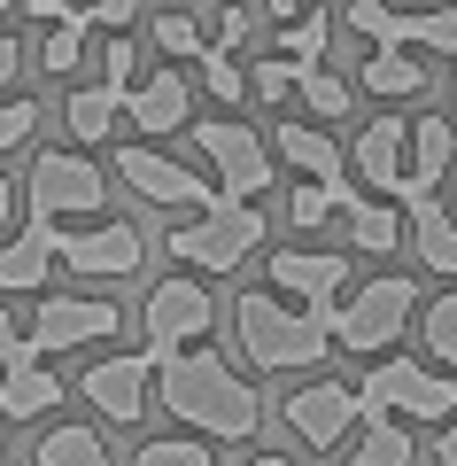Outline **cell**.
<instances>
[{
	"mask_svg": "<svg viewBox=\"0 0 457 466\" xmlns=\"http://www.w3.org/2000/svg\"><path fill=\"white\" fill-rule=\"evenodd\" d=\"M364 412H403V420H457V381L419 358H380L357 389Z\"/></svg>",
	"mask_w": 457,
	"mask_h": 466,
	"instance_id": "cell-5",
	"label": "cell"
},
{
	"mask_svg": "<svg viewBox=\"0 0 457 466\" xmlns=\"http://www.w3.org/2000/svg\"><path fill=\"white\" fill-rule=\"evenodd\" d=\"M349 32H364L373 47H411L419 16H411V8H395V0H349Z\"/></svg>",
	"mask_w": 457,
	"mask_h": 466,
	"instance_id": "cell-24",
	"label": "cell"
},
{
	"mask_svg": "<svg viewBox=\"0 0 457 466\" xmlns=\"http://www.w3.org/2000/svg\"><path fill=\"white\" fill-rule=\"evenodd\" d=\"M272 288L294 303H311V311H333V296L349 288V257L333 249H279L272 257Z\"/></svg>",
	"mask_w": 457,
	"mask_h": 466,
	"instance_id": "cell-13",
	"label": "cell"
},
{
	"mask_svg": "<svg viewBox=\"0 0 457 466\" xmlns=\"http://www.w3.org/2000/svg\"><path fill=\"white\" fill-rule=\"evenodd\" d=\"M450 101H457V78H450Z\"/></svg>",
	"mask_w": 457,
	"mask_h": 466,
	"instance_id": "cell-48",
	"label": "cell"
},
{
	"mask_svg": "<svg viewBox=\"0 0 457 466\" xmlns=\"http://www.w3.org/2000/svg\"><path fill=\"white\" fill-rule=\"evenodd\" d=\"M116 171H124L132 195L164 202V210H217V202H225L210 179H194V171H186L179 156H164V148H124V156H116Z\"/></svg>",
	"mask_w": 457,
	"mask_h": 466,
	"instance_id": "cell-10",
	"label": "cell"
},
{
	"mask_svg": "<svg viewBox=\"0 0 457 466\" xmlns=\"http://www.w3.org/2000/svg\"><path fill=\"white\" fill-rule=\"evenodd\" d=\"M411 303H419V288H411V280H395V272L364 280L357 296H342V303L326 311V334H333V350H357V358L388 350L395 334L411 327Z\"/></svg>",
	"mask_w": 457,
	"mask_h": 466,
	"instance_id": "cell-4",
	"label": "cell"
},
{
	"mask_svg": "<svg viewBox=\"0 0 457 466\" xmlns=\"http://www.w3.org/2000/svg\"><path fill=\"white\" fill-rule=\"evenodd\" d=\"M349 164H357L380 195H403L411 187V125L403 116H373L357 133V148H349Z\"/></svg>",
	"mask_w": 457,
	"mask_h": 466,
	"instance_id": "cell-16",
	"label": "cell"
},
{
	"mask_svg": "<svg viewBox=\"0 0 457 466\" xmlns=\"http://www.w3.org/2000/svg\"><path fill=\"white\" fill-rule=\"evenodd\" d=\"M55 257H63V226L47 210H32L16 241H0V288H39Z\"/></svg>",
	"mask_w": 457,
	"mask_h": 466,
	"instance_id": "cell-18",
	"label": "cell"
},
{
	"mask_svg": "<svg viewBox=\"0 0 457 466\" xmlns=\"http://www.w3.org/2000/svg\"><path fill=\"white\" fill-rule=\"evenodd\" d=\"M32 133H39V101L8 94V101H0V148H24Z\"/></svg>",
	"mask_w": 457,
	"mask_h": 466,
	"instance_id": "cell-36",
	"label": "cell"
},
{
	"mask_svg": "<svg viewBox=\"0 0 457 466\" xmlns=\"http://www.w3.org/2000/svg\"><path fill=\"white\" fill-rule=\"evenodd\" d=\"M326 39H333V24L318 16V8H311V16H287V24H279V55H287V63H303V70L326 63Z\"/></svg>",
	"mask_w": 457,
	"mask_h": 466,
	"instance_id": "cell-29",
	"label": "cell"
},
{
	"mask_svg": "<svg viewBox=\"0 0 457 466\" xmlns=\"http://www.w3.org/2000/svg\"><path fill=\"white\" fill-rule=\"evenodd\" d=\"M0 16H8V0H0Z\"/></svg>",
	"mask_w": 457,
	"mask_h": 466,
	"instance_id": "cell-49",
	"label": "cell"
},
{
	"mask_svg": "<svg viewBox=\"0 0 457 466\" xmlns=\"http://www.w3.org/2000/svg\"><path fill=\"white\" fill-rule=\"evenodd\" d=\"M39 466H116V459H109V443L94 428H70L63 420V428L39 435Z\"/></svg>",
	"mask_w": 457,
	"mask_h": 466,
	"instance_id": "cell-26",
	"label": "cell"
},
{
	"mask_svg": "<svg viewBox=\"0 0 457 466\" xmlns=\"http://www.w3.org/2000/svg\"><path fill=\"white\" fill-rule=\"evenodd\" d=\"M155 47H164V55H186V63H202V55H210V39H202V24L186 16V8H164V16H155Z\"/></svg>",
	"mask_w": 457,
	"mask_h": 466,
	"instance_id": "cell-31",
	"label": "cell"
},
{
	"mask_svg": "<svg viewBox=\"0 0 457 466\" xmlns=\"http://www.w3.org/2000/svg\"><path fill=\"white\" fill-rule=\"evenodd\" d=\"M233 334H241L248 366H263V373H303V366H318V358L333 350L326 311L279 303V296H241L233 303Z\"/></svg>",
	"mask_w": 457,
	"mask_h": 466,
	"instance_id": "cell-2",
	"label": "cell"
},
{
	"mask_svg": "<svg viewBox=\"0 0 457 466\" xmlns=\"http://www.w3.org/2000/svg\"><path fill=\"white\" fill-rule=\"evenodd\" d=\"M364 94H380V101L426 94V63H419V55H403V47H373V55H364Z\"/></svg>",
	"mask_w": 457,
	"mask_h": 466,
	"instance_id": "cell-23",
	"label": "cell"
},
{
	"mask_svg": "<svg viewBox=\"0 0 457 466\" xmlns=\"http://www.w3.org/2000/svg\"><path fill=\"white\" fill-rule=\"evenodd\" d=\"M373 428L357 435L349 466H411V428H395V412H364Z\"/></svg>",
	"mask_w": 457,
	"mask_h": 466,
	"instance_id": "cell-28",
	"label": "cell"
},
{
	"mask_svg": "<svg viewBox=\"0 0 457 466\" xmlns=\"http://www.w3.org/2000/svg\"><path fill=\"white\" fill-rule=\"evenodd\" d=\"M272 148L287 156V164L303 171V179H349V156L333 148V140L318 133V125H303V116H287V125H279V133H272Z\"/></svg>",
	"mask_w": 457,
	"mask_h": 466,
	"instance_id": "cell-20",
	"label": "cell"
},
{
	"mask_svg": "<svg viewBox=\"0 0 457 466\" xmlns=\"http://www.w3.org/2000/svg\"><path fill=\"white\" fill-rule=\"evenodd\" d=\"M194 148L217 164V195L225 202H256L263 187H272V148H263L248 125H233V116H202Z\"/></svg>",
	"mask_w": 457,
	"mask_h": 466,
	"instance_id": "cell-6",
	"label": "cell"
},
{
	"mask_svg": "<svg viewBox=\"0 0 457 466\" xmlns=\"http://www.w3.org/2000/svg\"><path fill=\"white\" fill-rule=\"evenodd\" d=\"M248 466H294V459H248Z\"/></svg>",
	"mask_w": 457,
	"mask_h": 466,
	"instance_id": "cell-47",
	"label": "cell"
},
{
	"mask_svg": "<svg viewBox=\"0 0 457 466\" xmlns=\"http://www.w3.org/2000/svg\"><path fill=\"white\" fill-rule=\"evenodd\" d=\"M210 47H248V8H241V0H233V8H225V16H217V39H210Z\"/></svg>",
	"mask_w": 457,
	"mask_h": 466,
	"instance_id": "cell-39",
	"label": "cell"
},
{
	"mask_svg": "<svg viewBox=\"0 0 457 466\" xmlns=\"http://www.w3.org/2000/svg\"><path fill=\"white\" fill-rule=\"evenodd\" d=\"M16 70H24V47L8 32H0V94H8V86H16Z\"/></svg>",
	"mask_w": 457,
	"mask_h": 466,
	"instance_id": "cell-41",
	"label": "cell"
},
{
	"mask_svg": "<svg viewBox=\"0 0 457 466\" xmlns=\"http://www.w3.org/2000/svg\"><path fill=\"white\" fill-rule=\"evenodd\" d=\"M442 171H457V133H450V116H419V125H411V187H403V202L434 195Z\"/></svg>",
	"mask_w": 457,
	"mask_h": 466,
	"instance_id": "cell-21",
	"label": "cell"
},
{
	"mask_svg": "<svg viewBox=\"0 0 457 466\" xmlns=\"http://www.w3.org/2000/svg\"><path fill=\"white\" fill-rule=\"evenodd\" d=\"M411 249L426 272L457 280V210H442L434 195H411Z\"/></svg>",
	"mask_w": 457,
	"mask_h": 466,
	"instance_id": "cell-19",
	"label": "cell"
},
{
	"mask_svg": "<svg viewBox=\"0 0 457 466\" xmlns=\"http://www.w3.org/2000/svg\"><path fill=\"white\" fill-rule=\"evenodd\" d=\"M202 94H217V101H241V94H248V70L233 63L225 47H210V55H202Z\"/></svg>",
	"mask_w": 457,
	"mask_h": 466,
	"instance_id": "cell-34",
	"label": "cell"
},
{
	"mask_svg": "<svg viewBox=\"0 0 457 466\" xmlns=\"http://www.w3.org/2000/svg\"><path fill=\"white\" fill-rule=\"evenodd\" d=\"M256 241H263L256 202H217V210H194L186 226H171L164 249L179 257L186 272H233V265H248V257H256Z\"/></svg>",
	"mask_w": 457,
	"mask_h": 466,
	"instance_id": "cell-3",
	"label": "cell"
},
{
	"mask_svg": "<svg viewBox=\"0 0 457 466\" xmlns=\"http://www.w3.org/2000/svg\"><path fill=\"white\" fill-rule=\"evenodd\" d=\"M63 265L85 272V280H124V272H140V233H132L124 218L85 226V233H63Z\"/></svg>",
	"mask_w": 457,
	"mask_h": 466,
	"instance_id": "cell-14",
	"label": "cell"
},
{
	"mask_svg": "<svg viewBox=\"0 0 457 466\" xmlns=\"http://www.w3.org/2000/svg\"><path fill=\"white\" fill-rule=\"evenodd\" d=\"M357 420H364V404L349 381H311V389L287 397V428H294V443H311V451H333Z\"/></svg>",
	"mask_w": 457,
	"mask_h": 466,
	"instance_id": "cell-12",
	"label": "cell"
},
{
	"mask_svg": "<svg viewBox=\"0 0 457 466\" xmlns=\"http://www.w3.org/2000/svg\"><path fill=\"white\" fill-rule=\"evenodd\" d=\"M147 389H155V358H147V350H116V358L85 366V404H94L109 428H140Z\"/></svg>",
	"mask_w": 457,
	"mask_h": 466,
	"instance_id": "cell-9",
	"label": "cell"
},
{
	"mask_svg": "<svg viewBox=\"0 0 457 466\" xmlns=\"http://www.w3.org/2000/svg\"><path fill=\"white\" fill-rule=\"evenodd\" d=\"M8 210H16V187H8V179H0V218H8Z\"/></svg>",
	"mask_w": 457,
	"mask_h": 466,
	"instance_id": "cell-46",
	"label": "cell"
},
{
	"mask_svg": "<svg viewBox=\"0 0 457 466\" xmlns=\"http://www.w3.org/2000/svg\"><path fill=\"white\" fill-rule=\"evenodd\" d=\"M155 389H164V404H171L179 428H202V435H217V443H248V435H256V389L202 342L171 350L164 366H155Z\"/></svg>",
	"mask_w": 457,
	"mask_h": 466,
	"instance_id": "cell-1",
	"label": "cell"
},
{
	"mask_svg": "<svg viewBox=\"0 0 457 466\" xmlns=\"http://www.w3.org/2000/svg\"><path fill=\"white\" fill-rule=\"evenodd\" d=\"M55 404H63V373H47V358L32 342H16L0 366V420H39Z\"/></svg>",
	"mask_w": 457,
	"mask_h": 466,
	"instance_id": "cell-15",
	"label": "cell"
},
{
	"mask_svg": "<svg viewBox=\"0 0 457 466\" xmlns=\"http://www.w3.org/2000/svg\"><path fill=\"white\" fill-rule=\"evenodd\" d=\"M116 327H124V311L101 303V296H47L24 342H32L39 358H55V350H78V342H109Z\"/></svg>",
	"mask_w": 457,
	"mask_h": 466,
	"instance_id": "cell-11",
	"label": "cell"
},
{
	"mask_svg": "<svg viewBox=\"0 0 457 466\" xmlns=\"http://www.w3.org/2000/svg\"><path fill=\"white\" fill-rule=\"evenodd\" d=\"M101 202H109V179H101V164L94 156H39L32 164V210H47V218H94Z\"/></svg>",
	"mask_w": 457,
	"mask_h": 466,
	"instance_id": "cell-8",
	"label": "cell"
},
{
	"mask_svg": "<svg viewBox=\"0 0 457 466\" xmlns=\"http://www.w3.org/2000/svg\"><path fill=\"white\" fill-rule=\"evenodd\" d=\"M411 47L457 55V0H450V8H426V16H419V32H411Z\"/></svg>",
	"mask_w": 457,
	"mask_h": 466,
	"instance_id": "cell-35",
	"label": "cell"
},
{
	"mask_svg": "<svg viewBox=\"0 0 457 466\" xmlns=\"http://www.w3.org/2000/svg\"><path fill=\"white\" fill-rule=\"evenodd\" d=\"M294 94L311 101V116H349V101H357V94H349V78H333L326 63L303 70V78H294Z\"/></svg>",
	"mask_w": 457,
	"mask_h": 466,
	"instance_id": "cell-30",
	"label": "cell"
},
{
	"mask_svg": "<svg viewBox=\"0 0 457 466\" xmlns=\"http://www.w3.org/2000/svg\"><path fill=\"white\" fill-rule=\"evenodd\" d=\"M85 32H94V16H85V8H63V16L47 24V39H39V63H47L55 78H70V70L85 63Z\"/></svg>",
	"mask_w": 457,
	"mask_h": 466,
	"instance_id": "cell-25",
	"label": "cell"
},
{
	"mask_svg": "<svg viewBox=\"0 0 457 466\" xmlns=\"http://www.w3.org/2000/svg\"><path fill=\"white\" fill-rule=\"evenodd\" d=\"M263 8H272V16L287 24V16H303V8H311V0H263Z\"/></svg>",
	"mask_w": 457,
	"mask_h": 466,
	"instance_id": "cell-44",
	"label": "cell"
},
{
	"mask_svg": "<svg viewBox=\"0 0 457 466\" xmlns=\"http://www.w3.org/2000/svg\"><path fill=\"white\" fill-rule=\"evenodd\" d=\"M294 78H303V63H287V55H279V63H256V70H248V86H256L263 101H287V94H294Z\"/></svg>",
	"mask_w": 457,
	"mask_h": 466,
	"instance_id": "cell-37",
	"label": "cell"
},
{
	"mask_svg": "<svg viewBox=\"0 0 457 466\" xmlns=\"http://www.w3.org/2000/svg\"><path fill=\"white\" fill-rule=\"evenodd\" d=\"M132 63H140V47H132L124 32H109V47H101V70H109V86H124V94H132Z\"/></svg>",
	"mask_w": 457,
	"mask_h": 466,
	"instance_id": "cell-38",
	"label": "cell"
},
{
	"mask_svg": "<svg viewBox=\"0 0 457 466\" xmlns=\"http://www.w3.org/2000/svg\"><path fill=\"white\" fill-rule=\"evenodd\" d=\"M124 116L140 125L147 140H155V133H179L186 116H194V86H186V70H155L147 86H132V94H124Z\"/></svg>",
	"mask_w": 457,
	"mask_h": 466,
	"instance_id": "cell-17",
	"label": "cell"
},
{
	"mask_svg": "<svg viewBox=\"0 0 457 466\" xmlns=\"http://www.w3.org/2000/svg\"><path fill=\"white\" fill-rule=\"evenodd\" d=\"M434 466H457V420H450V428L434 435Z\"/></svg>",
	"mask_w": 457,
	"mask_h": 466,
	"instance_id": "cell-42",
	"label": "cell"
},
{
	"mask_svg": "<svg viewBox=\"0 0 457 466\" xmlns=\"http://www.w3.org/2000/svg\"><path fill=\"white\" fill-rule=\"evenodd\" d=\"M85 16H94V24H109V32H124V24H132V0H94Z\"/></svg>",
	"mask_w": 457,
	"mask_h": 466,
	"instance_id": "cell-40",
	"label": "cell"
},
{
	"mask_svg": "<svg viewBox=\"0 0 457 466\" xmlns=\"http://www.w3.org/2000/svg\"><path fill=\"white\" fill-rule=\"evenodd\" d=\"M426 350H434V366H457V288L426 303Z\"/></svg>",
	"mask_w": 457,
	"mask_h": 466,
	"instance_id": "cell-32",
	"label": "cell"
},
{
	"mask_svg": "<svg viewBox=\"0 0 457 466\" xmlns=\"http://www.w3.org/2000/svg\"><path fill=\"white\" fill-rule=\"evenodd\" d=\"M70 140H85V148H94V140H109L116 133V116H124V86H78V94H70Z\"/></svg>",
	"mask_w": 457,
	"mask_h": 466,
	"instance_id": "cell-22",
	"label": "cell"
},
{
	"mask_svg": "<svg viewBox=\"0 0 457 466\" xmlns=\"http://www.w3.org/2000/svg\"><path fill=\"white\" fill-rule=\"evenodd\" d=\"M217 327V303H210V288L202 280H155L147 288V358L164 366L171 350H186V342H202V334Z\"/></svg>",
	"mask_w": 457,
	"mask_h": 466,
	"instance_id": "cell-7",
	"label": "cell"
},
{
	"mask_svg": "<svg viewBox=\"0 0 457 466\" xmlns=\"http://www.w3.org/2000/svg\"><path fill=\"white\" fill-rule=\"evenodd\" d=\"M132 466H217V459L194 443V435H155V443H140Z\"/></svg>",
	"mask_w": 457,
	"mask_h": 466,
	"instance_id": "cell-33",
	"label": "cell"
},
{
	"mask_svg": "<svg viewBox=\"0 0 457 466\" xmlns=\"http://www.w3.org/2000/svg\"><path fill=\"white\" fill-rule=\"evenodd\" d=\"M24 8H32L39 24H55V16H63V8H70V0H24Z\"/></svg>",
	"mask_w": 457,
	"mask_h": 466,
	"instance_id": "cell-43",
	"label": "cell"
},
{
	"mask_svg": "<svg viewBox=\"0 0 457 466\" xmlns=\"http://www.w3.org/2000/svg\"><path fill=\"white\" fill-rule=\"evenodd\" d=\"M349 241H357L364 257H388L395 241H403V210H388V202H349Z\"/></svg>",
	"mask_w": 457,
	"mask_h": 466,
	"instance_id": "cell-27",
	"label": "cell"
},
{
	"mask_svg": "<svg viewBox=\"0 0 457 466\" xmlns=\"http://www.w3.org/2000/svg\"><path fill=\"white\" fill-rule=\"evenodd\" d=\"M16 342H24V334L8 327V311H0V366H8V350H16Z\"/></svg>",
	"mask_w": 457,
	"mask_h": 466,
	"instance_id": "cell-45",
	"label": "cell"
}]
</instances>
